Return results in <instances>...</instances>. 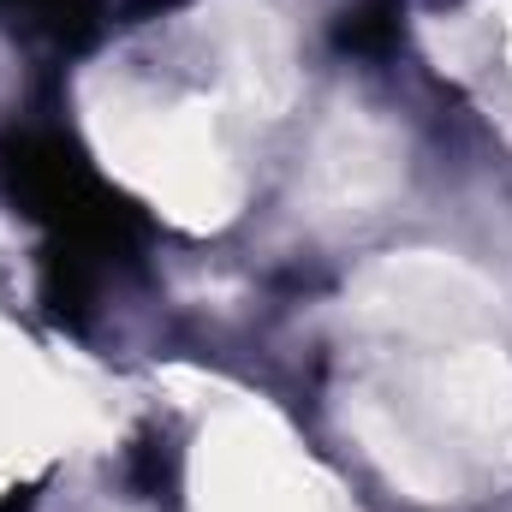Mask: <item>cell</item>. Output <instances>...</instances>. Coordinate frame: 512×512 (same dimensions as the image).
<instances>
[{
  "label": "cell",
  "mask_w": 512,
  "mask_h": 512,
  "mask_svg": "<svg viewBox=\"0 0 512 512\" xmlns=\"http://www.w3.org/2000/svg\"><path fill=\"white\" fill-rule=\"evenodd\" d=\"M0 179L18 197L24 215H36L54 245L90 251L96 262H114L143 239V221L120 191L96 179L84 149L48 126H18L0 143Z\"/></svg>",
  "instance_id": "1"
},
{
  "label": "cell",
  "mask_w": 512,
  "mask_h": 512,
  "mask_svg": "<svg viewBox=\"0 0 512 512\" xmlns=\"http://www.w3.org/2000/svg\"><path fill=\"white\" fill-rule=\"evenodd\" d=\"M0 12H18L30 30L66 42V48H84L102 24V6L96 0H0Z\"/></svg>",
  "instance_id": "2"
},
{
  "label": "cell",
  "mask_w": 512,
  "mask_h": 512,
  "mask_svg": "<svg viewBox=\"0 0 512 512\" xmlns=\"http://www.w3.org/2000/svg\"><path fill=\"white\" fill-rule=\"evenodd\" d=\"M393 36H399V6H393V0H364V6L346 12L340 30H334V42H340L346 54H387Z\"/></svg>",
  "instance_id": "3"
}]
</instances>
